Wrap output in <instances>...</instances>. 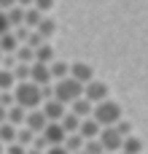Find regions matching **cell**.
Wrapping results in <instances>:
<instances>
[{"label": "cell", "instance_id": "obj_36", "mask_svg": "<svg viewBox=\"0 0 148 154\" xmlns=\"http://www.w3.org/2000/svg\"><path fill=\"white\" fill-rule=\"evenodd\" d=\"M0 154H5V146H3V143H0Z\"/></svg>", "mask_w": 148, "mask_h": 154}, {"label": "cell", "instance_id": "obj_1", "mask_svg": "<svg viewBox=\"0 0 148 154\" xmlns=\"http://www.w3.org/2000/svg\"><path fill=\"white\" fill-rule=\"evenodd\" d=\"M13 100H16V106H22L24 111H35V108H40V103H43V95H40V87H38V84L22 81V84L13 87Z\"/></svg>", "mask_w": 148, "mask_h": 154}, {"label": "cell", "instance_id": "obj_4", "mask_svg": "<svg viewBox=\"0 0 148 154\" xmlns=\"http://www.w3.org/2000/svg\"><path fill=\"white\" fill-rule=\"evenodd\" d=\"M100 143H102L105 154H119L121 152V143H124V135H121L116 127H105V130L100 133Z\"/></svg>", "mask_w": 148, "mask_h": 154}, {"label": "cell", "instance_id": "obj_20", "mask_svg": "<svg viewBox=\"0 0 148 154\" xmlns=\"http://www.w3.org/2000/svg\"><path fill=\"white\" fill-rule=\"evenodd\" d=\"M40 22H43V14H40L38 8H27V14H24V27H27V30H38Z\"/></svg>", "mask_w": 148, "mask_h": 154}, {"label": "cell", "instance_id": "obj_31", "mask_svg": "<svg viewBox=\"0 0 148 154\" xmlns=\"http://www.w3.org/2000/svg\"><path fill=\"white\" fill-rule=\"evenodd\" d=\"M51 5H54V0H35V5H32V8H38V11L43 14V11H49Z\"/></svg>", "mask_w": 148, "mask_h": 154}, {"label": "cell", "instance_id": "obj_27", "mask_svg": "<svg viewBox=\"0 0 148 154\" xmlns=\"http://www.w3.org/2000/svg\"><path fill=\"white\" fill-rule=\"evenodd\" d=\"M8 32H13V27H11V22H8V14L0 11V38L8 35Z\"/></svg>", "mask_w": 148, "mask_h": 154}, {"label": "cell", "instance_id": "obj_7", "mask_svg": "<svg viewBox=\"0 0 148 154\" xmlns=\"http://www.w3.org/2000/svg\"><path fill=\"white\" fill-rule=\"evenodd\" d=\"M24 127L32 130L35 135H43V130L49 127V119H46V114H43L40 108H35V111H27V122H24Z\"/></svg>", "mask_w": 148, "mask_h": 154}, {"label": "cell", "instance_id": "obj_23", "mask_svg": "<svg viewBox=\"0 0 148 154\" xmlns=\"http://www.w3.org/2000/svg\"><path fill=\"white\" fill-rule=\"evenodd\" d=\"M24 14H27V8H19V5L8 11V22H11V27H13V30L24 27Z\"/></svg>", "mask_w": 148, "mask_h": 154}, {"label": "cell", "instance_id": "obj_34", "mask_svg": "<svg viewBox=\"0 0 148 154\" xmlns=\"http://www.w3.org/2000/svg\"><path fill=\"white\" fill-rule=\"evenodd\" d=\"M16 5H19V8H32L35 0H16Z\"/></svg>", "mask_w": 148, "mask_h": 154}, {"label": "cell", "instance_id": "obj_10", "mask_svg": "<svg viewBox=\"0 0 148 154\" xmlns=\"http://www.w3.org/2000/svg\"><path fill=\"white\" fill-rule=\"evenodd\" d=\"M40 111L46 114L49 122H62V116L67 114V106H62L59 100H46V103L40 106Z\"/></svg>", "mask_w": 148, "mask_h": 154}, {"label": "cell", "instance_id": "obj_16", "mask_svg": "<svg viewBox=\"0 0 148 154\" xmlns=\"http://www.w3.org/2000/svg\"><path fill=\"white\" fill-rule=\"evenodd\" d=\"M49 68H51V79H54V84L70 76V62H59V60H57V62H51Z\"/></svg>", "mask_w": 148, "mask_h": 154}, {"label": "cell", "instance_id": "obj_26", "mask_svg": "<svg viewBox=\"0 0 148 154\" xmlns=\"http://www.w3.org/2000/svg\"><path fill=\"white\" fill-rule=\"evenodd\" d=\"M84 152L86 154H105V149H102L100 138H94V141H86V143H84Z\"/></svg>", "mask_w": 148, "mask_h": 154}, {"label": "cell", "instance_id": "obj_28", "mask_svg": "<svg viewBox=\"0 0 148 154\" xmlns=\"http://www.w3.org/2000/svg\"><path fill=\"white\" fill-rule=\"evenodd\" d=\"M0 106H3V108H11V106H16V100H13V92H0Z\"/></svg>", "mask_w": 148, "mask_h": 154}, {"label": "cell", "instance_id": "obj_17", "mask_svg": "<svg viewBox=\"0 0 148 154\" xmlns=\"http://www.w3.org/2000/svg\"><path fill=\"white\" fill-rule=\"evenodd\" d=\"M81 122H84V119H78L75 114H70V111H67V114L62 116V122H59V125H62V130H65L67 135H73V133H78V127H81Z\"/></svg>", "mask_w": 148, "mask_h": 154}, {"label": "cell", "instance_id": "obj_5", "mask_svg": "<svg viewBox=\"0 0 148 154\" xmlns=\"http://www.w3.org/2000/svg\"><path fill=\"white\" fill-rule=\"evenodd\" d=\"M84 97L92 103V106H100V103H105L108 100V84L105 81H89L86 87H84Z\"/></svg>", "mask_w": 148, "mask_h": 154}, {"label": "cell", "instance_id": "obj_39", "mask_svg": "<svg viewBox=\"0 0 148 154\" xmlns=\"http://www.w3.org/2000/svg\"><path fill=\"white\" fill-rule=\"evenodd\" d=\"M119 154H124V152H119Z\"/></svg>", "mask_w": 148, "mask_h": 154}, {"label": "cell", "instance_id": "obj_12", "mask_svg": "<svg viewBox=\"0 0 148 154\" xmlns=\"http://www.w3.org/2000/svg\"><path fill=\"white\" fill-rule=\"evenodd\" d=\"M67 111H70V114H75L78 119H89V116H92V111H94V106H92L86 97H81V100H75Z\"/></svg>", "mask_w": 148, "mask_h": 154}, {"label": "cell", "instance_id": "obj_32", "mask_svg": "<svg viewBox=\"0 0 148 154\" xmlns=\"http://www.w3.org/2000/svg\"><path fill=\"white\" fill-rule=\"evenodd\" d=\"M11 8H16V0H0V11H11Z\"/></svg>", "mask_w": 148, "mask_h": 154}, {"label": "cell", "instance_id": "obj_14", "mask_svg": "<svg viewBox=\"0 0 148 154\" xmlns=\"http://www.w3.org/2000/svg\"><path fill=\"white\" fill-rule=\"evenodd\" d=\"M16 135H19V127H13V125H0V143L3 146H11V143H16Z\"/></svg>", "mask_w": 148, "mask_h": 154}, {"label": "cell", "instance_id": "obj_6", "mask_svg": "<svg viewBox=\"0 0 148 154\" xmlns=\"http://www.w3.org/2000/svg\"><path fill=\"white\" fill-rule=\"evenodd\" d=\"M30 81L38 84V87H49V84H54V79H51V68L43 65V62H32V68H30Z\"/></svg>", "mask_w": 148, "mask_h": 154}, {"label": "cell", "instance_id": "obj_24", "mask_svg": "<svg viewBox=\"0 0 148 154\" xmlns=\"http://www.w3.org/2000/svg\"><path fill=\"white\" fill-rule=\"evenodd\" d=\"M84 143H86V141H84V138H81L78 133H73V135H67V138H65V149H67L70 154L84 152Z\"/></svg>", "mask_w": 148, "mask_h": 154}, {"label": "cell", "instance_id": "obj_19", "mask_svg": "<svg viewBox=\"0 0 148 154\" xmlns=\"http://www.w3.org/2000/svg\"><path fill=\"white\" fill-rule=\"evenodd\" d=\"M13 87H16V76H13V70L0 68V92H13Z\"/></svg>", "mask_w": 148, "mask_h": 154}, {"label": "cell", "instance_id": "obj_30", "mask_svg": "<svg viewBox=\"0 0 148 154\" xmlns=\"http://www.w3.org/2000/svg\"><path fill=\"white\" fill-rule=\"evenodd\" d=\"M30 149H24V146H19V143H11V146H5V154H27Z\"/></svg>", "mask_w": 148, "mask_h": 154}, {"label": "cell", "instance_id": "obj_35", "mask_svg": "<svg viewBox=\"0 0 148 154\" xmlns=\"http://www.w3.org/2000/svg\"><path fill=\"white\" fill-rule=\"evenodd\" d=\"M5 122H8V108L0 106V125H5Z\"/></svg>", "mask_w": 148, "mask_h": 154}, {"label": "cell", "instance_id": "obj_38", "mask_svg": "<svg viewBox=\"0 0 148 154\" xmlns=\"http://www.w3.org/2000/svg\"><path fill=\"white\" fill-rule=\"evenodd\" d=\"M75 154H86V152H75Z\"/></svg>", "mask_w": 148, "mask_h": 154}, {"label": "cell", "instance_id": "obj_21", "mask_svg": "<svg viewBox=\"0 0 148 154\" xmlns=\"http://www.w3.org/2000/svg\"><path fill=\"white\" fill-rule=\"evenodd\" d=\"M13 57H16L19 65H32V62H35V49H30V46H19Z\"/></svg>", "mask_w": 148, "mask_h": 154}, {"label": "cell", "instance_id": "obj_29", "mask_svg": "<svg viewBox=\"0 0 148 154\" xmlns=\"http://www.w3.org/2000/svg\"><path fill=\"white\" fill-rule=\"evenodd\" d=\"M116 130H119V133H121L124 138H129V135H132V125H129V122H124V119H121V122L116 125Z\"/></svg>", "mask_w": 148, "mask_h": 154}, {"label": "cell", "instance_id": "obj_11", "mask_svg": "<svg viewBox=\"0 0 148 154\" xmlns=\"http://www.w3.org/2000/svg\"><path fill=\"white\" fill-rule=\"evenodd\" d=\"M100 133H102V127L89 116V119H84L81 122V127H78V135L84 138V141H94V138H100Z\"/></svg>", "mask_w": 148, "mask_h": 154}, {"label": "cell", "instance_id": "obj_3", "mask_svg": "<svg viewBox=\"0 0 148 154\" xmlns=\"http://www.w3.org/2000/svg\"><path fill=\"white\" fill-rule=\"evenodd\" d=\"M92 119L105 130V127H116L119 122H121V108H119V103H113V100H105V103H100V106H94V111H92Z\"/></svg>", "mask_w": 148, "mask_h": 154}, {"label": "cell", "instance_id": "obj_25", "mask_svg": "<svg viewBox=\"0 0 148 154\" xmlns=\"http://www.w3.org/2000/svg\"><path fill=\"white\" fill-rule=\"evenodd\" d=\"M35 32H38V35H40L43 41H46V38H49V35L54 32V22H51V19H43V22L38 24V30H35Z\"/></svg>", "mask_w": 148, "mask_h": 154}, {"label": "cell", "instance_id": "obj_2", "mask_svg": "<svg viewBox=\"0 0 148 154\" xmlns=\"http://www.w3.org/2000/svg\"><path fill=\"white\" fill-rule=\"evenodd\" d=\"M84 97V84H78L75 79H62V81H57L54 84V100H59L62 106H73L75 100H81Z\"/></svg>", "mask_w": 148, "mask_h": 154}, {"label": "cell", "instance_id": "obj_37", "mask_svg": "<svg viewBox=\"0 0 148 154\" xmlns=\"http://www.w3.org/2000/svg\"><path fill=\"white\" fill-rule=\"evenodd\" d=\"M3 57H5V54H3V51H0V65H3Z\"/></svg>", "mask_w": 148, "mask_h": 154}, {"label": "cell", "instance_id": "obj_18", "mask_svg": "<svg viewBox=\"0 0 148 154\" xmlns=\"http://www.w3.org/2000/svg\"><path fill=\"white\" fill-rule=\"evenodd\" d=\"M16 49H19V41H16L13 32H8V35L0 38V51H3L5 57H8V54H16Z\"/></svg>", "mask_w": 148, "mask_h": 154}, {"label": "cell", "instance_id": "obj_9", "mask_svg": "<svg viewBox=\"0 0 148 154\" xmlns=\"http://www.w3.org/2000/svg\"><path fill=\"white\" fill-rule=\"evenodd\" d=\"M70 79H75L78 84H89V81H94V70H92V65H86V62H73L70 65Z\"/></svg>", "mask_w": 148, "mask_h": 154}, {"label": "cell", "instance_id": "obj_22", "mask_svg": "<svg viewBox=\"0 0 148 154\" xmlns=\"http://www.w3.org/2000/svg\"><path fill=\"white\" fill-rule=\"evenodd\" d=\"M121 152H124V154H143V143H140V138H135V135L124 138V143H121Z\"/></svg>", "mask_w": 148, "mask_h": 154}, {"label": "cell", "instance_id": "obj_8", "mask_svg": "<svg viewBox=\"0 0 148 154\" xmlns=\"http://www.w3.org/2000/svg\"><path fill=\"white\" fill-rule=\"evenodd\" d=\"M43 138H46V143H49V146H65L67 133L62 130V125H59V122H49V127L43 130Z\"/></svg>", "mask_w": 148, "mask_h": 154}, {"label": "cell", "instance_id": "obj_33", "mask_svg": "<svg viewBox=\"0 0 148 154\" xmlns=\"http://www.w3.org/2000/svg\"><path fill=\"white\" fill-rule=\"evenodd\" d=\"M46 154H70V152H67L65 146H49V149H46Z\"/></svg>", "mask_w": 148, "mask_h": 154}, {"label": "cell", "instance_id": "obj_15", "mask_svg": "<svg viewBox=\"0 0 148 154\" xmlns=\"http://www.w3.org/2000/svg\"><path fill=\"white\" fill-rule=\"evenodd\" d=\"M35 62H43V65H51V62H57V57H54V49H51L49 43L38 46V49H35Z\"/></svg>", "mask_w": 148, "mask_h": 154}, {"label": "cell", "instance_id": "obj_13", "mask_svg": "<svg viewBox=\"0 0 148 154\" xmlns=\"http://www.w3.org/2000/svg\"><path fill=\"white\" fill-rule=\"evenodd\" d=\"M24 122H27V111H24L22 106H11V108H8V125L24 127Z\"/></svg>", "mask_w": 148, "mask_h": 154}]
</instances>
